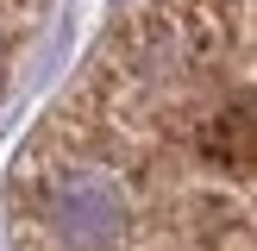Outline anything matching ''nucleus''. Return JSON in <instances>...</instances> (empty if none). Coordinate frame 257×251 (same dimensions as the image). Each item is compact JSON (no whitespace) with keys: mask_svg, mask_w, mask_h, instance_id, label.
I'll return each mask as SVG.
<instances>
[{"mask_svg":"<svg viewBox=\"0 0 257 251\" xmlns=\"http://www.w3.org/2000/svg\"><path fill=\"white\" fill-rule=\"evenodd\" d=\"M251 0H132L38 113L13 251H251Z\"/></svg>","mask_w":257,"mask_h":251,"instance_id":"f257e3e1","label":"nucleus"},{"mask_svg":"<svg viewBox=\"0 0 257 251\" xmlns=\"http://www.w3.org/2000/svg\"><path fill=\"white\" fill-rule=\"evenodd\" d=\"M50 19H57V0H0V107L13 100L32 57L44 50Z\"/></svg>","mask_w":257,"mask_h":251,"instance_id":"f03ea898","label":"nucleus"}]
</instances>
